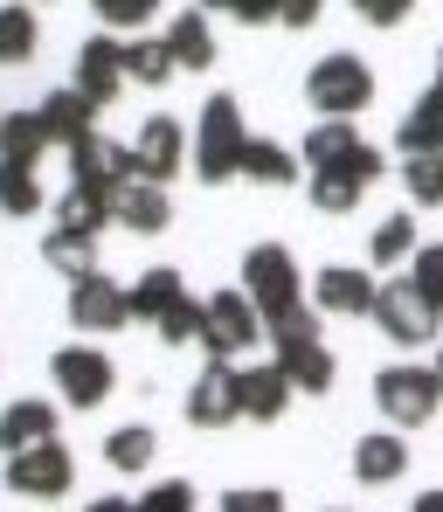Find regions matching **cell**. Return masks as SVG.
<instances>
[{
  "mask_svg": "<svg viewBox=\"0 0 443 512\" xmlns=\"http://www.w3.org/2000/svg\"><path fill=\"white\" fill-rule=\"evenodd\" d=\"M243 146H250V125H243V104L222 90L201 104V125H194V173L208 187L222 180H243Z\"/></svg>",
  "mask_w": 443,
  "mask_h": 512,
  "instance_id": "6da1fadb",
  "label": "cell"
},
{
  "mask_svg": "<svg viewBox=\"0 0 443 512\" xmlns=\"http://www.w3.org/2000/svg\"><path fill=\"white\" fill-rule=\"evenodd\" d=\"M305 104L319 118H360L374 104V70L360 63L354 49H333V56H319L305 70Z\"/></svg>",
  "mask_w": 443,
  "mask_h": 512,
  "instance_id": "7a4b0ae2",
  "label": "cell"
},
{
  "mask_svg": "<svg viewBox=\"0 0 443 512\" xmlns=\"http://www.w3.org/2000/svg\"><path fill=\"white\" fill-rule=\"evenodd\" d=\"M374 409L388 416V429H423L443 409V381L437 367H381L374 374Z\"/></svg>",
  "mask_w": 443,
  "mask_h": 512,
  "instance_id": "3957f363",
  "label": "cell"
},
{
  "mask_svg": "<svg viewBox=\"0 0 443 512\" xmlns=\"http://www.w3.org/2000/svg\"><path fill=\"white\" fill-rule=\"evenodd\" d=\"M201 353L208 360H236V353H250V346H264V312L250 305V291H215V298H201Z\"/></svg>",
  "mask_w": 443,
  "mask_h": 512,
  "instance_id": "277c9868",
  "label": "cell"
},
{
  "mask_svg": "<svg viewBox=\"0 0 443 512\" xmlns=\"http://www.w3.org/2000/svg\"><path fill=\"white\" fill-rule=\"evenodd\" d=\"M367 319L381 326V340H395V346H430L437 326H443V312L416 291V277H388V284L374 291V312H367Z\"/></svg>",
  "mask_w": 443,
  "mask_h": 512,
  "instance_id": "5b68a950",
  "label": "cell"
},
{
  "mask_svg": "<svg viewBox=\"0 0 443 512\" xmlns=\"http://www.w3.org/2000/svg\"><path fill=\"white\" fill-rule=\"evenodd\" d=\"M7 492L14 499H63L70 485H77V457L63 450V436H49V443H28V450H7Z\"/></svg>",
  "mask_w": 443,
  "mask_h": 512,
  "instance_id": "8992f818",
  "label": "cell"
},
{
  "mask_svg": "<svg viewBox=\"0 0 443 512\" xmlns=\"http://www.w3.org/2000/svg\"><path fill=\"white\" fill-rule=\"evenodd\" d=\"M243 291H250V305L277 319V312H291V305H305V277H298V256L284 250V243H257V250L243 256Z\"/></svg>",
  "mask_w": 443,
  "mask_h": 512,
  "instance_id": "52a82bcc",
  "label": "cell"
},
{
  "mask_svg": "<svg viewBox=\"0 0 443 512\" xmlns=\"http://www.w3.org/2000/svg\"><path fill=\"white\" fill-rule=\"evenodd\" d=\"M49 381H56V395H63L70 409H97V402L118 388V367H111V353H97V346H56V353H49Z\"/></svg>",
  "mask_w": 443,
  "mask_h": 512,
  "instance_id": "ba28073f",
  "label": "cell"
},
{
  "mask_svg": "<svg viewBox=\"0 0 443 512\" xmlns=\"http://www.w3.org/2000/svg\"><path fill=\"white\" fill-rule=\"evenodd\" d=\"M70 153V187H90V194H118L125 180H139V153L132 146H118V139H104V132H90L77 146H63Z\"/></svg>",
  "mask_w": 443,
  "mask_h": 512,
  "instance_id": "9c48e42d",
  "label": "cell"
},
{
  "mask_svg": "<svg viewBox=\"0 0 443 512\" xmlns=\"http://www.w3.org/2000/svg\"><path fill=\"white\" fill-rule=\"evenodd\" d=\"M70 326H77V333H118V326H132V291L111 284L104 270L77 277V284H70Z\"/></svg>",
  "mask_w": 443,
  "mask_h": 512,
  "instance_id": "30bf717a",
  "label": "cell"
},
{
  "mask_svg": "<svg viewBox=\"0 0 443 512\" xmlns=\"http://www.w3.org/2000/svg\"><path fill=\"white\" fill-rule=\"evenodd\" d=\"M236 360H208L201 374H194V388H187V423L194 429H229L243 423V402H236Z\"/></svg>",
  "mask_w": 443,
  "mask_h": 512,
  "instance_id": "8fae6325",
  "label": "cell"
},
{
  "mask_svg": "<svg viewBox=\"0 0 443 512\" xmlns=\"http://www.w3.org/2000/svg\"><path fill=\"white\" fill-rule=\"evenodd\" d=\"M374 277L360 270V263H326L319 277H312V312L319 319H367L374 312Z\"/></svg>",
  "mask_w": 443,
  "mask_h": 512,
  "instance_id": "7c38bea8",
  "label": "cell"
},
{
  "mask_svg": "<svg viewBox=\"0 0 443 512\" xmlns=\"http://www.w3.org/2000/svg\"><path fill=\"white\" fill-rule=\"evenodd\" d=\"M132 153H139V180H160V187H167V180L194 160V139L180 132V118H167V111H160V118H146V125H139Z\"/></svg>",
  "mask_w": 443,
  "mask_h": 512,
  "instance_id": "4fadbf2b",
  "label": "cell"
},
{
  "mask_svg": "<svg viewBox=\"0 0 443 512\" xmlns=\"http://www.w3.org/2000/svg\"><path fill=\"white\" fill-rule=\"evenodd\" d=\"M111 222L132 229V236H160V229H174V194L160 180H125L111 194Z\"/></svg>",
  "mask_w": 443,
  "mask_h": 512,
  "instance_id": "5bb4252c",
  "label": "cell"
},
{
  "mask_svg": "<svg viewBox=\"0 0 443 512\" xmlns=\"http://www.w3.org/2000/svg\"><path fill=\"white\" fill-rule=\"evenodd\" d=\"M77 90H84L97 111L125 90V42L118 35H90L84 49H77Z\"/></svg>",
  "mask_w": 443,
  "mask_h": 512,
  "instance_id": "9a60e30c",
  "label": "cell"
},
{
  "mask_svg": "<svg viewBox=\"0 0 443 512\" xmlns=\"http://www.w3.org/2000/svg\"><path fill=\"white\" fill-rule=\"evenodd\" d=\"M291 374L270 360V367H243L236 374V402H243V423H277L284 409H291Z\"/></svg>",
  "mask_w": 443,
  "mask_h": 512,
  "instance_id": "2e32d148",
  "label": "cell"
},
{
  "mask_svg": "<svg viewBox=\"0 0 443 512\" xmlns=\"http://www.w3.org/2000/svg\"><path fill=\"white\" fill-rule=\"evenodd\" d=\"M35 111H42V132H49V146H77V139H90V132H97V125H90V118H97V104H90L77 84L49 90Z\"/></svg>",
  "mask_w": 443,
  "mask_h": 512,
  "instance_id": "e0dca14e",
  "label": "cell"
},
{
  "mask_svg": "<svg viewBox=\"0 0 443 512\" xmlns=\"http://www.w3.org/2000/svg\"><path fill=\"white\" fill-rule=\"evenodd\" d=\"M409 471V443H402V429H374V436H360L354 443V478L360 485H395Z\"/></svg>",
  "mask_w": 443,
  "mask_h": 512,
  "instance_id": "ac0fdd59",
  "label": "cell"
},
{
  "mask_svg": "<svg viewBox=\"0 0 443 512\" xmlns=\"http://www.w3.org/2000/svg\"><path fill=\"white\" fill-rule=\"evenodd\" d=\"M56 436V402L42 395H21L0 409V450H28V443H49Z\"/></svg>",
  "mask_w": 443,
  "mask_h": 512,
  "instance_id": "d6986e66",
  "label": "cell"
},
{
  "mask_svg": "<svg viewBox=\"0 0 443 512\" xmlns=\"http://www.w3.org/2000/svg\"><path fill=\"white\" fill-rule=\"evenodd\" d=\"M395 153L409 160V153H443V90L430 84L416 104H409V118L395 125Z\"/></svg>",
  "mask_w": 443,
  "mask_h": 512,
  "instance_id": "ffe728a7",
  "label": "cell"
},
{
  "mask_svg": "<svg viewBox=\"0 0 443 512\" xmlns=\"http://www.w3.org/2000/svg\"><path fill=\"white\" fill-rule=\"evenodd\" d=\"M167 56H174V70H208L215 63V35H208L201 7H180L174 21H167Z\"/></svg>",
  "mask_w": 443,
  "mask_h": 512,
  "instance_id": "44dd1931",
  "label": "cell"
},
{
  "mask_svg": "<svg viewBox=\"0 0 443 512\" xmlns=\"http://www.w3.org/2000/svg\"><path fill=\"white\" fill-rule=\"evenodd\" d=\"M243 180H257V187H298L305 180V160L291 146H277V139H250L243 146Z\"/></svg>",
  "mask_w": 443,
  "mask_h": 512,
  "instance_id": "7402d4cb",
  "label": "cell"
},
{
  "mask_svg": "<svg viewBox=\"0 0 443 512\" xmlns=\"http://www.w3.org/2000/svg\"><path fill=\"white\" fill-rule=\"evenodd\" d=\"M125 291H132V326H153L180 291H187V277H180L174 263H153V270H146L139 284H125Z\"/></svg>",
  "mask_w": 443,
  "mask_h": 512,
  "instance_id": "603a6c76",
  "label": "cell"
},
{
  "mask_svg": "<svg viewBox=\"0 0 443 512\" xmlns=\"http://www.w3.org/2000/svg\"><path fill=\"white\" fill-rule=\"evenodd\" d=\"M305 194H312V208H319V215H354L367 187H360L347 167H305Z\"/></svg>",
  "mask_w": 443,
  "mask_h": 512,
  "instance_id": "cb8c5ba5",
  "label": "cell"
},
{
  "mask_svg": "<svg viewBox=\"0 0 443 512\" xmlns=\"http://www.w3.org/2000/svg\"><path fill=\"white\" fill-rule=\"evenodd\" d=\"M42 263H49L56 277H70V284H77V277H90V270H97V236L49 229V236H42Z\"/></svg>",
  "mask_w": 443,
  "mask_h": 512,
  "instance_id": "d4e9b609",
  "label": "cell"
},
{
  "mask_svg": "<svg viewBox=\"0 0 443 512\" xmlns=\"http://www.w3.org/2000/svg\"><path fill=\"white\" fill-rule=\"evenodd\" d=\"M42 153H49L42 111H0V160H21V167H35Z\"/></svg>",
  "mask_w": 443,
  "mask_h": 512,
  "instance_id": "484cf974",
  "label": "cell"
},
{
  "mask_svg": "<svg viewBox=\"0 0 443 512\" xmlns=\"http://www.w3.org/2000/svg\"><path fill=\"white\" fill-rule=\"evenodd\" d=\"M354 146H360L354 118H319V125L305 132V146H298V160H305V167H340V160H347Z\"/></svg>",
  "mask_w": 443,
  "mask_h": 512,
  "instance_id": "4316f807",
  "label": "cell"
},
{
  "mask_svg": "<svg viewBox=\"0 0 443 512\" xmlns=\"http://www.w3.org/2000/svg\"><path fill=\"white\" fill-rule=\"evenodd\" d=\"M277 367L291 374V388H298V395H326V388H333V374H340V360H333V346H326V340H312V346H298V353H284Z\"/></svg>",
  "mask_w": 443,
  "mask_h": 512,
  "instance_id": "83f0119b",
  "label": "cell"
},
{
  "mask_svg": "<svg viewBox=\"0 0 443 512\" xmlns=\"http://www.w3.org/2000/svg\"><path fill=\"white\" fill-rule=\"evenodd\" d=\"M416 250H423V243H416V215H381V222H374V236H367V256H374L381 270L409 263Z\"/></svg>",
  "mask_w": 443,
  "mask_h": 512,
  "instance_id": "f1b7e54d",
  "label": "cell"
},
{
  "mask_svg": "<svg viewBox=\"0 0 443 512\" xmlns=\"http://www.w3.org/2000/svg\"><path fill=\"white\" fill-rule=\"evenodd\" d=\"M56 229H77V236H104V229H111V201H104V194H90V187H70V194L56 201Z\"/></svg>",
  "mask_w": 443,
  "mask_h": 512,
  "instance_id": "f546056e",
  "label": "cell"
},
{
  "mask_svg": "<svg viewBox=\"0 0 443 512\" xmlns=\"http://www.w3.org/2000/svg\"><path fill=\"white\" fill-rule=\"evenodd\" d=\"M153 450H160V436H153L146 423H125V429L104 436V464H111V471H146Z\"/></svg>",
  "mask_w": 443,
  "mask_h": 512,
  "instance_id": "4dcf8cb0",
  "label": "cell"
},
{
  "mask_svg": "<svg viewBox=\"0 0 443 512\" xmlns=\"http://www.w3.org/2000/svg\"><path fill=\"white\" fill-rule=\"evenodd\" d=\"M35 42H42L35 7H0V63H7V70H14V63H28V56H35Z\"/></svg>",
  "mask_w": 443,
  "mask_h": 512,
  "instance_id": "1f68e13d",
  "label": "cell"
},
{
  "mask_svg": "<svg viewBox=\"0 0 443 512\" xmlns=\"http://www.w3.org/2000/svg\"><path fill=\"white\" fill-rule=\"evenodd\" d=\"M167 77H174L167 35H160V42H146V35H139V42H125V84H146V90H160Z\"/></svg>",
  "mask_w": 443,
  "mask_h": 512,
  "instance_id": "d6a6232c",
  "label": "cell"
},
{
  "mask_svg": "<svg viewBox=\"0 0 443 512\" xmlns=\"http://www.w3.org/2000/svg\"><path fill=\"white\" fill-rule=\"evenodd\" d=\"M0 215H42V180L21 160H0Z\"/></svg>",
  "mask_w": 443,
  "mask_h": 512,
  "instance_id": "836d02e7",
  "label": "cell"
},
{
  "mask_svg": "<svg viewBox=\"0 0 443 512\" xmlns=\"http://www.w3.org/2000/svg\"><path fill=\"white\" fill-rule=\"evenodd\" d=\"M264 340L277 346V360H284V353H298V346H312V340H319V312H312V305L277 312V319H264Z\"/></svg>",
  "mask_w": 443,
  "mask_h": 512,
  "instance_id": "e575fe53",
  "label": "cell"
},
{
  "mask_svg": "<svg viewBox=\"0 0 443 512\" xmlns=\"http://www.w3.org/2000/svg\"><path fill=\"white\" fill-rule=\"evenodd\" d=\"M402 187L416 208H443V153H409L402 160Z\"/></svg>",
  "mask_w": 443,
  "mask_h": 512,
  "instance_id": "d590c367",
  "label": "cell"
},
{
  "mask_svg": "<svg viewBox=\"0 0 443 512\" xmlns=\"http://www.w3.org/2000/svg\"><path fill=\"white\" fill-rule=\"evenodd\" d=\"M153 333H160L167 346H194V340H201V298H187V291H180L174 305L153 319Z\"/></svg>",
  "mask_w": 443,
  "mask_h": 512,
  "instance_id": "8d00e7d4",
  "label": "cell"
},
{
  "mask_svg": "<svg viewBox=\"0 0 443 512\" xmlns=\"http://www.w3.org/2000/svg\"><path fill=\"white\" fill-rule=\"evenodd\" d=\"M90 7L104 14L111 35H132V28H146V21L160 14V0H90Z\"/></svg>",
  "mask_w": 443,
  "mask_h": 512,
  "instance_id": "74e56055",
  "label": "cell"
},
{
  "mask_svg": "<svg viewBox=\"0 0 443 512\" xmlns=\"http://www.w3.org/2000/svg\"><path fill=\"white\" fill-rule=\"evenodd\" d=\"M132 506L139 512H194V485H187V478H160V485H146Z\"/></svg>",
  "mask_w": 443,
  "mask_h": 512,
  "instance_id": "f35d334b",
  "label": "cell"
},
{
  "mask_svg": "<svg viewBox=\"0 0 443 512\" xmlns=\"http://www.w3.org/2000/svg\"><path fill=\"white\" fill-rule=\"evenodd\" d=\"M409 277H416V291L443 312V243H437V250H416V256H409Z\"/></svg>",
  "mask_w": 443,
  "mask_h": 512,
  "instance_id": "ab89813d",
  "label": "cell"
},
{
  "mask_svg": "<svg viewBox=\"0 0 443 512\" xmlns=\"http://www.w3.org/2000/svg\"><path fill=\"white\" fill-rule=\"evenodd\" d=\"M222 512H284V492L277 485H236V492H222Z\"/></svg>",
  "mask_w": 443,
  "mask_h": 512,
  "instance_id": "60d3db41",
  "label": "cell"
},
{
  "mask_svg": "<svg viewBox=\"0 0 443 512\" xmlns=\"http://www.w3.org/2000/svg\"><path fill=\"white\" fill-rule=\"evenodd\" d=\"M347 7H354L367 28H402V21L416 14V0H347Z\"/></svg>",
  "mask_w": 443,
  "mask_h": 512,
  "instance_id": "b9f144b4",
  "label": "cell"
},
{
  "mask_svg": "<svg viewBox=\"0 0 443 512\" xmlns=\"http://www.w3.org/2000/svg\"><path fill=\"white\" fill-rule=\"evenodd\" d=\"M340 167L354 173L360 187H374V180H388V153H381V146H354V153H347Z\"/></svg>",
  "mask_w": 443,
  "mask_h": 512,
  "instance_id": "7bdbcfd3",
  "label": "cell"
},
{
  "mask_svg": "<svg viewBox=\"0 0 443 512\" xmlns=\"http://www.w3.org/2000/svg\"><path fill=\"white\" fill-rule=\"evenodd\" d=\"M319 14H326V0H277V21L284 28H312Z\"/></svg>",
  "mask_w": 443,
  "mask_h": 512,
  "instance_id": "ee69618b",
  "label": "cell"
},
{
  "mask_svg": "<svg viewBox=\"0 0 443 512\" xmlns=\"http://www.w3.org/2000/svg\"><path fill=\"white\" fill-rule=\"evenodd\" d=\"M229 14H236L243 28H270V21H277V0H229Z\"/></svg>",
  "mask_w": 443,
  "mask_h": 512,
  "instance_id": "f6af8a7d",
  "label": "cell"
},
{
  "mask_svg": "<svg viewBox=\"0 0 443 512\" xmlns=\"http://www.w3.org/2000/svg\"><path fill=\"white\" fill-rule=\"evenodd\" d=\"M84 512H139V506H132V499H111V492H104V499H90Z\"/></svg>",
  "mask_w": 443,
  "mask_h": 512,
  "instance_id": "bcb514c9",
  "label": "cell"
},
{
  "mask_svg": "<svg viewBox=\"0 0 443 512\" xmlns=\"http://www.w3.org/2000/svg\"><path fill=\"white\" fill-rule=\"evenodd\" d=\"M416 512H443V485H430V492H416Z\"/></svg>",
  "mask_w": 443,
  "mask_h": 512,
  "instance_id": "7dc6e473",
  "label": "cell"
},
{
  "mask_svg": "<svg viewBox=\"0 0 443 512\" xmlns=\"http://www.w3.org/2000/svg\"><path fill=\"white\" fill-rule=\"evenodd\" d=\"M437 90H443V49H437Z\"/></svg>",
  "mask_w": 443,
  "mask_h": 512,
  "instance_id": "c3c4849f",
  "label": "cell"
},
{
  "mask_svg": "<svg viewBox=\"0 0 443 512\" xmlns=\"http://www.w3.org/2000/svg\"><path fill=\"white\" fill-rule=\"evenodd\" d=\"M437 381H443V340H437Z\"/></svg>",
  "mask_w": 443,
  "mask_h": 512,
  "instance_id": "681fc988",
  "label": "cell"
},
{
  "mask_svg": "<svg viewBox=\"0 0 443 512\" xmlns=\"http://www.w3.org/2000/svg\"><path fill=\"white\" fill-rule=\"evenodd\" d=\"M194 7H229V0H194Z\"/></svg>",
  "mask_w": 443,
  "mask_h": 512,
  "instance_id": "f907efd6",
  "label": "cell"
},
{
  "mask_svg": "<svg viewBox=\"0 0 443 512\" xmlns=\"http://www.w3.org/2000/svg\"><path fill=\"white\" fill-rule=\"evenodd\" d=\"M333 512H347V506H333Z\"/></svg>",
  "mask_w": 443,
  "mask_h": 512,
  "instance_id": "816d5d0a",
  "label": "cell"
}]
</instances>
